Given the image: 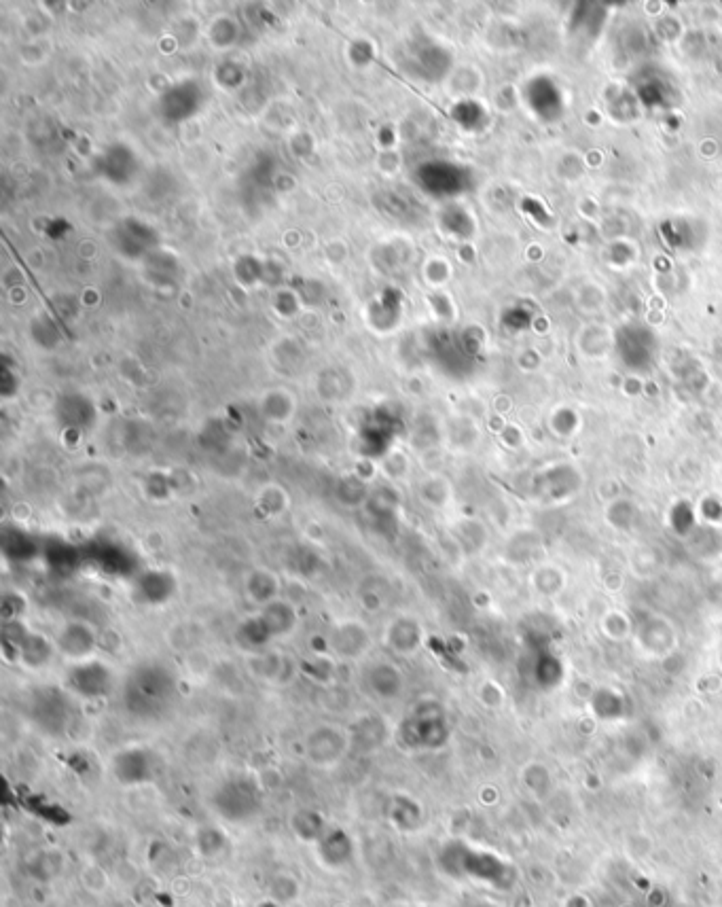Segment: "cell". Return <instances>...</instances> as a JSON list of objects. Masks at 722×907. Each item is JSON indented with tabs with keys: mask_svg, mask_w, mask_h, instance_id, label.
<instances>
[{
	"mask_svg": "<svg viewBox=\"0 0 722 907\" xmlns=\"http://www.w3.org/2000/svg\"><path fill=\"white\" fill-rule=\"evenodd\" d=\"M236 640H238V645L244 651H248L252 655L267 651L274 643V638H272V634H269V630L265 628L259 613L255 617H248V619L242 621V624L236 630Z\"/></svg>",
	"mask_w": 722,
	"mask_h": 907,
	"instance_id": "cell-21",
	"label": "cell"
},
{
	"mask_svg": "<svg viewBox=\"0 0 722 907\" xmlns=\"http://www.w3.org/2000/svg\"><path fill=\"white\" fill-rule=\"evenodd\" d=\"M386 814H388L390 825L401 833L420 831L426 821L424 808L409 795H392L388 808H386Z\"/></svg>",
	"mask_w": 722,
	"mask_h": 907,
	"instance_id": "cell-18",
	"label": "cell"
},
{
	"mask_svg": "<svg viewBox=\"0 0 722 907\" xmlns=\"http://www.w3.org/2000/svg\"><path fill=\"white\" fill-rule=\"evenodd\" d=\"M178 698L176 674L159 662L138 664L121 687L123 708L128 715L142 723L164 719Z\"/></svg>",
	"mask_w": 722,
	"mask_h": 907,
	"instance_id": "cell-1",
	"label": "cell"
},
{
	"mask_svg": "<svg viewBox=\"0 0 722 907\" xmlns=\"http://www.w3.org/2000/svg\"><path fill=\"white\" fill-rule=\"evenodd\" d=\"M439 863L451 878H466L496 888H507L513 882V869L502 857L462 842L447 844L439 852Z\"/></svg>",
	"mask_w": 722,
	"mask_h": 907,
	"instance_id": "cell-2",
	"label": "cell"
},
{
	"mask_svg": "<svg viewBox=\"0 0 722 907\" xmlns=\"http://www.w3.org/2000/svg\"><path fill=\"white\" fill-rule=\"evenodd\" d=\"M348 734L352 742V751L375 753L388 742L390 729L382 717L363 715L354 721L352 729H348Z\"/></svg>",
	"mask_w": 722,
	"mask_h": 907,
	"instance_id": "cell-15",
	"label": "cell"
},
{
	"mask_svg": "<svg viewBox=\"0 0 722 907\" xmlns=\"http://www.w3.org/2000/svg\"><path fill=\"white\" fill-rule=\"evenodd\" d=\"M252 670L265 683H286L293 677V662L284 653L267 649L252 655Z\"/></svg>",
	"mask_w": 722,
	"mask_h": 907,
	"instance_id": "cell-19",
	"label": "cell"
},
{
	"mask_svg": "<svg viewBox=\"0 0 722 907\" xmlns=\"http://www.w3.org/2000/svg\"><path fill=\"white\" fill-rule=\"evenodd\" d=\"M259 617L263 619L265 628L272 634L274 640H282L293 636L299 628V611L291 600L286 598H276L274 602L265 604V607L259 609Z\"/></svg>",
	"mask_w": 722,
	"mask_h": 907,
	"instance_id": "cell-16",
	"label": "cell"
},
{
	"mask_svg": "<svg viewBox=\"0 0 722 907\" xmlns=\"http://www.w3.org/2000/svg\"><path fill=\"white\" fill-rule=\"evenodd\" d=\"M117 687L113 668L102 660H85L77 664H68L64 672V689L72 698H81L87 702L104 700L111 696Z\"/></svg>",
	"mask_w": 722,
	"mask_h": 907,
	"instance_id": "cell-7",
	"label": "cell"
},
{
	"mask_svg": "<svg viewBox=\"0 0 722 907\" xmlns=\"http://www.w3.org/2000/svg\"><path fill=\"white\" fill-rule=\"evenodd\" d=\"M329 649L341 662H356L371 651L373 638L360 619H339L329 630Z\"/></svg>",
	"mask_w": 722,
	"mask_h": 907,
	"instance_id": "cell-10",
	"label": "cell"
},
{
	"mask_svg": "<svg viewBox=\"0 0 722 907\" xmlns=\"http://www.w3.org/2000/svg\"><path fill=\"white\" fill-rule=\"evenodd\" d=\"M318 859L324 867L333 871L346 869L356 861V842L352 835L341 827H329L316 844Z\"/></svg>",
	"mask_w": 722,
	"mask_h": 907,
	"instance_id": "cell-14",
	"label": "cell"
},
{
	"mask_svg": "<svg viewBox=\"0 0 722 907\" xmlns=\"http://www.w3.org/2000/svg\"><path fill=\"white\" fill-rule=\"evenodd\" d=\"M299 893V886L295 884L293 878H288V876H278L274 882H272V897L276 901H293Z\"/></svg>",
	"mask_w": 722,
	"mask_h": 907,
	"instance_id": "cell-25",
	"label": "cell"
},
{
	"mask_svg": "<svg viewBox=\"0 0 722 907\" xmlns=\"http://www.w3.org/2000/svg\"><path fill=\"white\" fill-rule=\"evenodd\" d=\"M600 632H604L612 640H625L634 634V626H631V619L625 615V611L612 609L602 615Z\"/></svg>",
	"mask_w": 722,
	"mask_h": 907,
	"instance_id": "cell-23",
	"label": "cell"
},
{
	"mask_svg": "<svg viewBox=\"0 0 722 907\" xmlns=\"http://www.w3.org/2000/svg\"><path fill=\"white\" fill-rule=\"evenodd\" d=\"M244 590L248 600L255 602L261 609L265 604L280 598V579L274 571H269V568H255V571L248 573L244 581Z\"/></svg>",
	"mask_w": 722,
	"mask_h": 907,
	"instance_id": "cell-20",
	"label": "cell"
},
{
	"mask_svg": "<svg viewBox=\"0 0 722 907\" xmlns=\"http://www.w3.org/2000/svg\"><path fill=\"white\" fill-rule=\"evenodd\" d=\"M3 645L5 653H13V660L30 670H41L45 668L53 655H56V643L45 634H39L30 630L28 626L20 621H7V626L3 630Z\"/></svg>",
	"mask_w": 722,
	"mask_h": 907,
	"instance_id": "cell-5",
	"label": "cell"
},
{
	"mask_svg": "<svg viewBox=\"0 0 722 907\" xmlns=\"http://www.w3.org/2000/svg\"><path fill=\"white\" fill-rule=\"evenodd\" d=\"M176 590L174 575L168 571H147L134 581V598L149 607H159L172 598Z\"/></svg>",
	"mask_w": 722,
	"mask_h": 907,
	"instance_id": "cell-17",
	"label": "cell"
},
{
	"mask_svg": "<svg viewBox=\"0 0 722 907\" xmlns=\"http://www.w3.org/2000/svg\"><path fill=\"white\" fill-rule=\"evenodd\" d=\"M424 640H426V630L420 624V619L407 615V613L394 615L384 630L386 647L394 655H401V657H411L418 653L424 647Z\"/></svg>",
	"mask_w": 722,
	"mask_h": 907,
	"instance_id": "cell-13",
	"label": "cell"
},
{
	"mask_svg": "<svg viewBox=\"0 0 722 907\" xmlns=\"http://www.w3.org/2000/svg\"><path fill=\"white\" fill-rule=\"evenodd\" d=\"M401 744L409 751H437L449 738L447 715L439 702L420 700L413 704L396 729Z\"/></svg>",
	"mask_w": 722,
	"mask_h": 907,
	"instance_id": "cell-4",
	"label": "cell"
},
{
	"mask_svg": "<svg viewBox=\"0 0 722 907\" xmlns=\"http://www.w3.org/2000/svg\"><path fill=\"white\" fill-rule=\"evenodd\" d=\"M265 793L255 776L233 774L210 795V806L229 825H248L263 812Z\"/></svg>",
	"mask_w": 722,
	"mask_h": 907,
	"instance_id": "cell-3",
	"label": "cell"
},
{
	"mask_svg": "<svg viewBox=\"0 0 722 907\" xmlns=\"http://www.w3.org/2000/svg\"><path fill=\"white\" fill-rule=\"evenodd\" d=\"M70 693L62 689H43L34 693L30 706V715L34 725L43 729L49 736H62L68 732L72 721V702Z\"/></svg>",
	"mask_w": 722,
	"mask_h": 907,
	"instance_id": "cell-8",
	"label": "cell"
},
{
	"mask_svg": "<svg viewBox=\"0 0 722 907\" xmlns=\"http://www.w3.org/2000/svg\"><path fill=\"white\" fill-rule=\"evenodd\" d=\"M291 829L303 844L316 846L322 835L327 833L329 825L320 812L312 808H301L291 816Z\"/></svg>",
	"mask_w": 722,
	"mask_h": 907,
	"instance_id": "cell-22",
	"label": "cell"
},
{
	"mask_svg": "<svg viewBox=\"0 0 722 907\" xmlns=\"http://www.w3.org/2000/svg\"><path fill=\"white\" fill-rule=\"evenodd\" d=\"M225 835L223 831L219 829H214V827H206L202 829L200 833H197V848H200V852L204 857L208 859H214V857H219L221 852L225 850Z\"/></svg>",
	"mask_w": 722,
	"mask_h": 907,
	"instance_id": "cell-24",
	"label": "cell"
},
{
	"mask_svg": "<svg viewBox=\"0 0 722 907\" xmlns=\"http://www.w3.org/2000/svg\"><path fill=\"white\" fill-rule=\"evenodd\" d=\"M53 643H56L58 653L64 660H68V664H77L92 660L94 657L98 649V632L92 624H87V621L72 619L66 621V624L58 630Z\"/></svg>",
	"mask_w": 722,
	"mask_h": 907,
	"instance_id": "cell-11",
	"label": "cell"
},
{
	"mask_svg": "<svg viewBox=\"0 0 722 907\" xmlns=\"http://www.w3.org/2000/svg\"><path fill=\"white\" fill-rule=\"evenodd\" d=\"M111 774L121 787H142L157 776V757L147 746H125L111 759Z\"/></svg>",
	"mask_w": 722,
	"mask_h": 907,
	"instance_id": "cell-9",
	"label": "cell"
},
{
	"mask_svg": "<svg viewBox=\"0 0 722 907\" xmlns=\"http://www.w3.org/2000/svg\"><path fill=\"white\" fill-rule=\"evenodd\" d=\"M350 751L348 729L333 723H320L303 736V757L318 770L337 768Z\"/></svg>",
	"mask_w": 722,
	"mask_h": 907,
	"instance_id": "cell-6",
	"label": "cell"
},
{
	"mask_svg": "<svg viewBox=\"0 0 722 907\" xmlns=\"http://www.w3.org/2000/svg\"><path fill=\"white\" fill-rule=\"evenodd\" d=\"M363 689L367 691L369 698L377 702H394L405 691V674L396 664L388 660H377L363 672Z\"/></svg>",
	"mask_w": 722,
	"mask_h": 907,
	"instance_id": "cell-12",
	"label": "cell"
}]
</instances>
